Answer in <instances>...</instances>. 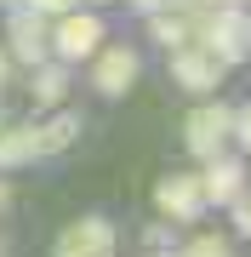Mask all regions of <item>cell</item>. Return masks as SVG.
Returning <instances> with one entry per match:
<instances>
[{
  "instance_id": "cell-22",
  "label": "cell",
  "mask_w": 251,
  "mask_h": 257,
  "mask_svg": "<svg viewBox=\"0 0 251 257\" xmlns=\"http://www.w3.org/2000/svg\"><path fill=\"white\" fill-rule=\"evenodd\" d=\"M0 6H12V0H0Z\"/></svg>"
},
{
  "instance_id": "cell-1",
  "label": "cell",
  "mask_w": 251,
  "mask_h": 257,
  "mask_svg": "<svg viewBox=\"0 0 251 257\" xmlns=\"http://www.w3.org/2000/svg\"><path fill=\"white\" fill-rule=\"evenodd\" d=\"M183 149L194 160H211V155H223V149H234V103H200V109H188L183 120Z\"/></svg>"
},
{
  "instance_id": "cell-18",
  "label": "cell",
  "mask_w": 251,
  "mask_h": 257,
  "mask_svg": "<svg viewBox=\"0 0 251 257\" xmlns=\"http://www.w3.org/2000/svg\"><path fill=\"white\" fill-rule=\"evenodd\" d=\"M6 200H12V189H6V183H0V211H6Z\"/></svg>"
},
{
  "instance_id": "cell-13",
  "label": "cell",
  "mask_w": 251,
  "mask_h": 257,
  "mask_svg": "<svg viewBox=\"0 0 251 257\" xmlns=\"http://www.w3.org/2000/svg\"><path fill=\"white\" fill-rule=\"evenodd\" d=\"M75 138H80V114H52L46 126H35L40 160H46V155H63V149H75Z\"/></svg>"
},
{
  "instance_id": "cell-23",
  "label": "cell",
  "mask_w": 251,
  "mask_h": 257,
  "mask_svg": "<svg viewBox=\"0 0 251 257\" xmlns=\"http://www.w3.org/2000/svg\"><path fill=\"white\" fill-rule=\"evenodd\" d=\"M0 126H6V120H0Z\"/></svg>"
},
{
  "instance_id": "cell-20",
  "label": "cell",
  "mask_w": 251,
  "mask_h": 257,
  "mask_svg": "<svg viewBox=\"0 0 251 257\" xmlns=\"http://www.w3.org/2000/svg\"><path fill=\"white\" fill-rule=\"evenodd\" d=\"M211 6H245V0H211Z\"/></svg>"
},
{
  "instance_id": "cell-21",
  "label": "cell",
  "mask_w": 251,
  "mask_h": 257,
  "mask_svg": "<svg viewBox=\"0 0 251 257\" xmlns=\"http://www.w3.org/2000/svg\"><path fill=\"white\" fill-rule=\"evenodd\" d=\"M86 6H103V0H86Z\"/></svg>"
},
{
  "instance_id": "cell-10",
  "label": "cell",
  "mask_w": 251,
  "mask_h": 257,
  "mask_svg": "<svg viewBox=\"0 0 251 257\" xmlns=\"http://www.w3.org/2000/svg\"><path fill=\"white\" fill-rule=\"evenodd\" d=\"M194 177H200L205 206H228V200H240V194H245V166L234 160L228 149H223V155H211V160H205V172H194Z\"/></svg>"
},
{
  "instance_id": "cell-2",
  "label": "cell",
  "mask_w": 251,
  "mask_h": 257,
  "mask_svg": "<svg viewBox=\"0 0 251 257\" xmlns=\"http://www.w3.org/2000/svg\"><path fill=\"white\" fill-rule=\"evenodd\" d=\"M194 46H205L211 57H223V63H245V52H251V18H245V6H211V18L200 23V35H194Z\"/></svg>"
},
{
  "instance_id": "cell-12",
  "label": "cell",
  "mask_w": 251,
  "mask_h": 257,
  "mask_svg": "<svg viewBox=\"0 0 251 257\" xmlns=\"http://www.w3.org/2000/svg\"><path fill=\"white\" fill-rule=\"evenodd\" d=\"M29 160H40L35 126H0V172H12V166H29Z\"/></svg>"
},
{
  "instance_id": "cell-14",
  "label": "cell",
  "mask_w": 251,
  "mask_h": 257,
  "mask_svg": "<svg viewBox=\"0 0 251 257\" xmlns=\"http://www.w3.org/2000/svg\"><path fill=\"white\" fill-rule=\"evenodd\" d=\"M183 251H188V257H223V251H228V240H223V234H200V240H188Z\"/></svg>"
},
{
  "instance_id": "cell-5",
  "label": "cell",
  "mask_w": 251,
  "mask_h": 257,
  "mask_svg": "<svg viewBox=\"0 0 251 257\" xmlns=\"http://www.w3.org/2000/svg\"><path fill=\"white\" fill-rule=\"evenodd\" d=\"M137 74H143V52H131L126 40L120 46H103L92 52V92L97 97H126L131 86H137Z\"/></svg>"
},
{
  "instance_id": "cell-16",
  "label": "cell",
  "mask_w": 251,
  "mask_h": 257,
  "mask_svg": "<svg viewBox=\"0 0 251 257\" xmlns=\"http://www.w3.org/2000/svg\"><path fill=\"white\" fill-rule=\"evenodd\" d=\"M143 246H149V251H171V234H166V223H154V229L143 234Z\"/></svg>"
},
{
  "instance_id": "cell-8",
  "label": "cell",
  "mask_w": 251,
  "mask_h": 257,
  "mask_svg": "<svg viewBox=\"0 0 251 257\" xmlns=\"http://www.w3.org/2000/svg\"><path fill=\"white\" fill-rule=\"evenodd\" d=\"M6 52L18 57V63H29V69H35L40 57H52V18L18 6V12H12V23H6Z\"/></svg>"
},
{
  "instance_id": "cell-11",
  "label": "cell",
  "mask_w": 251,
  "mask_h": 257,
  "mask_svg": "<svg viewBox=\"0 0 251 257\" xmlns=\"http://www.w3.org/2000/svg\"><path fill=\"white\" fill-rule=\"evenodd\" d=\"M29 92H35L40 109H57V103L69 97V69L52 63V57H40V63H35V80H29Z\"/></svg>"
},
{
  "instance_id": "cell-6",
  "label": "cell",
  "mask_w": 251,
  "mask_h": 257,
  "mask_svg": "<svg viewBox=\"0 0 251 257\" xmlns=\"http://www.w3.org/2000/svg\"><path fill=\"white\" fill-rule=\"evenodd\" d=\"M154 211L166 223H200L205 217V194H200V177L194 172H166L154 183Z\"/></svg>"
},
{
  "instance_id": "cell-9",
  "label": "cell",
  "mask_w": 251,
  "mask_h": 257,
  "mask_svg": "<svg viewBox=\"0 0 251 257\" xmlns=\"http://www.w3.org/2000/svg\"><path fill=\"white\" fill-rule=\"evenodd\" d=\"M114 251V223L109 217H75L57 234V257H109Z\"/></svg>"
},
{
  "instance_id": "cell-19",
  "label": "cell",
  "mask_w": 251,
  "mask_h": 257,
  "mask_svg": "<svg viewBox=\"0 0 251 257\" xmlns=\"http://www.w3.org/2000/svg\"><path fill=\"white\" fill-rule=\"evenodd\" d=\"M0 86H6V52H0Z\"/></svg>"
},
{
  "instance_id": "cell-7",
  "label": "cell",
  "mask_w": 251,
  "mask_h": 257,
  "mask_svg": "<svg viewBox=\"0 0 251 257\" xmlns=\"http://www.w3.org/2000/svg\"><path fill=\"white\" fill-rule=\"evenodd\" d=\"M223 74H228V63L211 57L205 46H177L171 52V80L183 86V92H194V97H211L217 86H223Z\"/></svg>"
},
{
  "instance_id": "cell-17",
  "label": "cell",
  "mask_w": 251,
  "mask_h": 257,
  "mask_svg": "<svg viewBox=\"0 0 251 257\" xmlns=\"http://www.w3.org/2000/svg\"><path fill=\"white\" fill-rule=\"evenodd\" d=\"M131 6H137L143 18H149V12H160V6H166V0H131Z\"/></svg>"
},
{
  "instance_id": "cell-15",
  "label": "cell",
  "mask_w": 251,
  "mask_h": 257,
  "mask_svg": "<svg viewBox=\"0 0 251 257\" xmlns=\"http://www.w3.org/2000/svg\"><path fill=\"white\" fill-rule=\"evenodd\" d=\"M12 6H29V12H40V18H57V12L75 6V0H12Z\"/></svg>"
},
{
  "instance_id": "cell-3",
  "label": "cell",
  "mask_w": 251,
  "mask_h": 257,
  "mask_svg": "<svg viewBox=\"0 0 251 257\" xmlns=\"http://www.w3.org/2000/svg\"><path fill=\"white\" fill-rule=\"evenodd\" d=\"M103 40H109V29H103L97 12H57L52 18V57L57 63H80V57H92Z\"/></svg>"
},
{
  "instance_id": "cell-4",
  "label": "cell",
  "mask_w": 251,
  "mask_h": 257,
  "mask_svg": "<svg viewBox=\"0 0 251 257\" xmlns=\"http://www.w3.org/2000/svg\"><path fill=\"white\" fill-rule=\"evenodd\" d=\"M211 18V0H166L160 12H149V35H154V46H194V35H200V23Z\"/></svg>"
}]
</instances>
